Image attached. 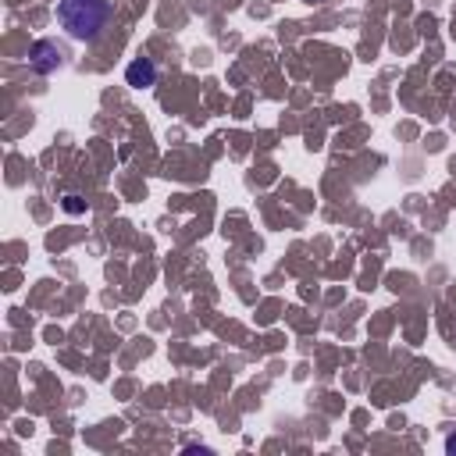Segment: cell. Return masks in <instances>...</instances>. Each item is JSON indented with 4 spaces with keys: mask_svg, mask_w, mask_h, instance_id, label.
<instances>
[{
    "mask_svg": "<svg viewBox=\"0 0 456 456\" xmlns=\"http://www.w3.org/2000/svg\"><path fill=\"white\" fill-rule=\"evenodd\" d=\"M114 7L111 0H61L57 4V21L61 29L78 39V43H93L103 36V29L111 25Z\"/></svg>",
    "mask_w": 456,
    "mask_h": 456,
    "instance_id": "obj_1",
    "label": "cell"
},
{
    "mask_svg": "<svg viewBox=\"0 0 456 456\" xmlns=\"http://www.w3.org/2000/svg\"><path fill=\"white\" fill-rule=\"evenodd\" d=\"M125 78H128V86L146 89V86H153V82H157V68H153V61H150V57H136V61L125 68Z\"/></svg>",
    "mask_w": 456,
    "mask_h": 456,
    "instance_id": "obj_2",
    "label": "cell"
},
{
    "mask_svg": "<svg viewBox=\"0 0 456 456\" xmlns=\"http://www.w3.org/2000/svg\"><path fill=\"white\" fill-rule=\"evenodd\" d=\"M57 64H61V50H57L54 43H46V39H43V43H36V46H32V68H36V71H43V75H46V71H54Z\"/></svg>",
    "mask_w": 456,
    "mask_h": 456,
    "instance_id": "obj_3",
    "label": "cell"
},
{
    "mask_svg": "<svg viewBox=\"0 0 456 456\" xmlns=\"http://www.w3.org/2000/svg\"><path fill=\"white\" fill-rule=\"evenodd\" d=\"M446 450H450V453H456V435L450 439V442H446Z\"/></svg>",
    "mask_w": 456,
    "mask_h": 456,
    "instance_id": "obj_4",
    "label": "cell"
}]
</instances>
